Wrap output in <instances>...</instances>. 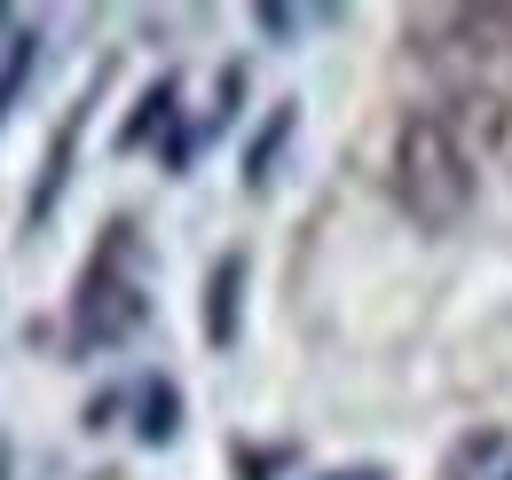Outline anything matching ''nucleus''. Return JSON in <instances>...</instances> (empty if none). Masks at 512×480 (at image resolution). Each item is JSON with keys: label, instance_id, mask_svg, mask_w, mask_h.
I'll return each instance as SVG.
<instances>
[{"label": "nucleus", "instance_id": "1", "mask_svg": "<svg viewBox=\"0 0 512 480\" xmlns=\"http://www.w3.org/2000/svg\"><path fill=\"white\" fill-rule=\"evenodd\" d=\"M473 189H481V166H473V142L442 119V111H410L394 126V205L418 221V229H457L473 213Z\"/></svg>", "mask_w": 512, "mask_h": 480}, {"label": "nucleus", "instance_id": "2", "mask_svg": "<svg viewBox=\"0 0 512 480\" xmlns=\"http://www.w3.org/2000/svg\"><path fill=\"white\" fill-rule=\"evenodd\" d=\"M150 323V276H142V229L111 221L95 260L79 268V300H71V347L79 355H111Z\"/></svg>", "mask_w": 512, "mask_h": 480}, {"label": "nucleus", "instance_id": "3", "mask_svg": "<svg viewBox=\"0 0 512 480\" xmlns=\"http://www.w3.org/2000/svg\"><path fill=\"white\" fill-rule=\"evenodd\" d=\"M95 87H103V71H95ZM95 87H87V95H71L64 126H56V142H48V166H40L32 197H24V229H48V221H56L64 181H71V158H79V134H87V111H95Z\"/></svg>", "mask_w": 512, "mask_h": 480}, {"label": "nucleus", "instance_id": "4", "mask_svg": "<svg viewBox=\"0 0 512 480\" xmlns=\"http://www.w3.org/2000/svg\"><path fill=\"white\" fill-rule=\"evenodd\" d=\"M237 323H245V252H221L213 276H205V347L229 355L237 347Z\"/></svg>", "mask_w": 512, "mask_h": 480}, {"label": "nucleus", "instance_id": "5", "mask_svg": "<svg viewBox=\"0 0 512 480\" xmlns=\"http://www.w3.org/2000/svg\"><path fill=\"white\" fill-rule=\"evenodd\" d=\"M292 134H300V103H276V111L260 119L253 150H245V189H253V197L276 181V158H284V142H292Z\"/></svg>", "mask_w": 512, "mask_h": 480}, {"label": "nucleus", "instance_id": "6", "mask_svg": "<svg viewBox=\"0 0 512 480\" xmlns=\"http://www.w3.org/2000/svg\"><path fill=\"white\" fill-rule=\"evenodd\" d=\"M182 433V394H174V378H158V386H142V418H134V441L142 449H166Z\"/></svg>", "mask_w": 512, "mask_h": 480}, {"label": "nucleus", "instance_id": "7", "mask_svg": "<svg viewBox=\"0 0 512 480\" xmlns=\"http://www.w3.org/2000/svg\"><path fill=\"white\" fill-rule=\"evenodd\" d=\"M174 119V79H158V87H142V103H134V119L119 126V150H142L150 142V126Z\"/></svg>", "mask_w": 512, "mask_h": 480}, {"label": "nucleus", "instance_id": "8", "mask_svg": "<svg viewBox=\"0 0 512 480\" xmlns=\"http://www.w3.org/2000/svg\"><path fill=\"white\" fill-rule=\"evenodd\" d=\"M260 32H276V40H292V32H308V24H323V8H276V0H260L253 8Z\"/></svg>", "mask_w": 512, "mask_h": 480}, {"label": "nucleus", "instance_id": "9", "mask_svg": "<svg viewBox=\"0 0 512 480\" xmlns=\"http://www.w3.org/2000/svg\"><path fill=\"white\" fill-rule=\"evenodd\" d=\"M32 56H40V48H32V32H24V40H16V56L0 63V119H8V103H16V87H24V71H32Z\"/></svg>", "mask_w": 512, "mask_h": 480}, {"label": "nucleus", "instance_id": "10", "mask_svg": "<svg viewBox=\"0 0 512 480\" xmlns=\"http://www.w3.org/2000/svg\"><path fill=\"white\" fill-rule=\"evenodd\" d=\"M323 480H394L386 465H339V473H323Z\"/></svg>", "mask_w": 512, "mask_h": 480}]
</instances>
